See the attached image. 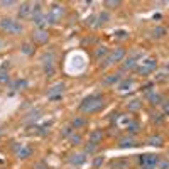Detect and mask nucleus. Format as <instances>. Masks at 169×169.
I'll list each match as a JSON object with an SVG mask.
<instances>
[{
    "mask_svg": "<svg viewBox=\"0 0 169 169\" xmlns=\"http://www.w3.org/2000/svg\"><path fill=\"white\" fill-rule=\"evenodd\" d=\"M34 39H36L37 42H46L48 41V32L46 31H37L36 34H34Z\"/></svg>",
    "mask_w": 169,
    "mask_h": 169,
    "instance_id": "11",
    "label": "nucleus"
},
{
    "mask_svg": "<svg viewBox=\"0 0 169 169\" xmlns=\"http://www.w3.org/2000/svg\"><path fill=\"white\" fill-rule=\"evenodd\" d=\"M22 53L24 54H32L34 53V48H32L31 44H22Z\"/></svg>",
    "mask_w": 169,
    "mask_h": 169,
    "instance_id": "22",
    "label": "nucleus"
},
{
    "mask_svg": "<svg viewBox=\"0 0 169 169\" xmlns=\"http://www.w3.org/2000/svg\"><path fill=\"white\" fill-rule=\"evenodd\" d=\"M105 54H107V48H105V46H101L100 49H96L95 56H96V58H101V56H105Z\"/></svg>",
    "mask_w": 169,
    "mask_h": 169,
    "instance_id": "26",
    "label": "nucleus"
},
{
    "mask_svg": "<svg viewBox=\"0 0 169 169\" xmlns=\"http://www.w3.org/2000/svg\"><path fill=\"white\" fill-rule=\"evenodd\" d=\"M19 15L21 17H32V5L31 4H22L21 7H19Z\"/></svg>",
    "mask_w": 169,
    "mask_h": 169,
    "instance_id": "8",
    "label": "nucleus"
},
{
    "mask_svg": "<svg viewBox=\"0 0 169 169\" xmlns=\"http://www.w3.org/2000/svg\"><path fill=\"white\" fill-rule=\"evenodd\" d=\"M166 34V27H156L154 29V36L156 37H161V36H164Z\"/></svg>",
    "mask_w": 169,
    "mask_h": 169,
    "instance_id": "23",
    "label": "nucleus"
},
{
    "mask_svg": "<svg viewBox=\"0 0 169 169\" xmlns=\"http://www.w3.org/2000/svg\"><path fill=\"white\" fill-rule=\"evenodd\" d=\"M103 162V159L101 157H98V159H95V166H100V164Z\"/></svg>",
    "mask_w": 169,
    "mask_h": 169,
    "instance_id": "35",
    "label": "nucleus"
},
{
    "mask_svg": "<svg viewBox=\"0 0 169 169\" xmlns=\"http://www.w3.org/2000/svg\"><path fill=\"white\" fill-rule=\"evenodd\" d=\"M0 44H2V41H0Z\"/></svg>",
    "mask_w": 169,
    "mask_h": 169,
    "instance_id": "40",
    "label": "nucleus"
},
{
    "mask_svg": "<svg viewBox=\"0 0 169 169\" xmlns=\"http://www.w3.org/2000/svg\"><path fill=\"white\" fill-rule=\"evenodd\" d=\"M39 117H41V112H39V110H34V112H31V113H29V115H27V118H26V120L27 122H29V120H36V118H39Z\"/></svg>",
    "mask_w": 169,
    "mask_h": 169,
    "instance_id": "19",
    "label": "nucleus"
},
{
    "mask_svg": "<svg viewBox=\"0 0 169 169\" xmlns=\"http://www.w3.org/2000/svg\"><path fill=\"white\" fill-rule=\"evenodd\" d=\"M118 145L120 147H129V145H134V140H130V139H120Z\"/></svg>",
    "mask_w": 169,
    "mask_h": 169,
    "instance_id": "21",
    "label": "nucleus"
},
{
    "mask_svg": "<svg viewBox=\"0 0 169 169\" xmlns=\"http://www.w3.org/2000/svg\"><path fill=\"white\" fill-rule=\"evenodd\" d=\"M73 129H74L73 125L71 127H64L63 129V135H69V137H71V135H73Z\"/></svg>",
    "mask_w": 169,
    "mask_h": 169,
    "instance_id": "27",
    "label": "nucleus"
},
{
    "mask_svg": "<svg viewBox=\"0 0 169 169\" xmlns=\"http://www.w3.org/2000/svg\"><path fill=\"white\" fill-rule=\"evenodd\" d=\"M127 130H129L130 134L137 132V130H139V123H137V122H130V123H129V127H127Z\"/></svg>",
    "mask_w": 169,
    "mask_h": 169,
    "instance_id": "20",
    "label": "nucleus"
},
{
    "mask_svg": "<svg viewBox=\"0 0 169 169\" xmlns=\"http://www.w3.org/2000/svg\"><path fill=\"white\" fill-rule=\"evenodd\" d=\"M37 169H42V162H39V164H37Z\"/></svg>",
    "mask_w": 169,
    "mask_h": 169,
    "instance_id": "38",
    "label": "nucleus"
},
{
    "mask_svg": "<svg viewBox=\"0 0 169 169\" xmlns=\"http://www.w3.org/2000/svg\"><path fill=\"white\" fill-rule=\"evenodd\" d=\"M161 142H162V139L161 137H151L147 144H151V145H161Z\"/></svg>",
    "mask_w": 169,
    "mask_h": 169,
    "instance_id": "24",
    "label": "nucleus"
},
{
    "mask_svg": "<svg viewBox=\"0 0 169 169\" xmlns=\"http://www.w3.org/2000/svg\"><path fill=\"white\" fill-rule=\"evenodd\" d=\"M84 125V120L83 118H76V120L73 122V127H83Z\"/></svg>",
    "mask_w": 169,
    "mask_h": 169,
    "instance_id": "29",
    "label": "nucleus"
},
{
    "mask_svg": "<svg viewBox=\"0 0 169 169\" xmlns=\"http://www.w3.org/2000/svg\"><path fill=\"white\" fill-rule=\"evenodd\" d=\"M134 84L132 79H125V81H122L120 84H118V90L120 91H125V90H130V86Z\"/></svg>",
    "mask_w": 169,
    "mask_h": 169,
    "instance_id": "14",
    "label": "nucleus"
},
{
    "mask_svg": "<svg viewBox=\"0 0 169 169\" xmlns=\"http://www.w3.org/2000/svg\"><path fill=\"white\" fill-rule=\"evenodd\" d=\"M0 26L4 31H7L9 34H19L22 31V27L17 24L15 21H12V19H4V21L0 22Z\"/></svg>",
    "mask_w": 169,
    "mask_h": 169,
    "instance_id": "2",
    "label": "nucleus"
},
{
    "mask_svg": "<svg viewBox=\"0 0 169 169\" xmlns=\"http://www.w3.org/2000/svg\"><path fill=\"white\" fill-rule=\"evenodd\" d=\"M68 161H69V164H73V166H81V164L86 161V152H83V154H73Z\"/></svg>",
    "mask_w": 169,
    "mask_h": 169,
    "instance_id": "7",
    "label": "nucleus"
},
{
    "mask_svg": "<svg viewBox=\"0 0 169 169\" xmlns=\"http://www.w3.org/2000/svg\"><path fill=\"white\" fill-rule=\"evenodd\" d=\"M125 56V51L122 48H118V49H115L113 53L107 58V61H105V66H110V64H113V63H118V61H122V58Z\"/></svg>",
    "mask_w": 169,
    "mask_h": 169,
    "instance_id": "4",
    "label": "nucleus"
},
{
    "mask_svg": "<svg viewBox=\"0 0 169 169\" xmlns=\"http://www.w3.org/2000/svg\"><path fill=\"white\" fill-rule=\"evenodd\" d=\"M120 79V73H117V74H112V76H108V78H105V81H103V84H115L117 81Z\"/></svg>",
    "mask_w": 169,
    "mask_h": 169,
    "instance_id": "13",
    "label": "nucleus"
},
{
    "mask_svg": "<svg viewBox=\"0 0 169 169\" xmlns=\"http://www.w3.org/2000/svg\"><path fill=\"white\" fill-rule=\"evenodd\" d=\"M154 68H156V61L154 59H145V64L139 66L137 71H139V74H149V73H152Z\"/></svg>",
    "mask_w": 169,
    "mask_h": 169,
    "instance_id": "6",
    "label": "nucleus"
},
{
    "mask_svg": "<svg viewBox=\"0 0 169 169\" xmlns=\"http://www.w3.org/2000/svg\"><path fill=\"white\" fill-rule=\"evenodd\" d=\"M105 5H108V7H118V5H120V2H118V0H107Z\"/></svg>",
    "mask_w": 169,
    "mask_h": 169,
    "instance_id": "28",
    "label": "nucleus"
},
{
    "mask_svg": "<svg viewBox=\"0 0 169 169\" xmlns=\"http://www.w3.org/2000/svg\"><path fill=\"white\" fill-rule=\"evenodd\" d=\"M101 140V132H93L91 134V137H90V144H98Z\"/></svg>",
    "mask_w": 169,
    "mask_h": 169,
    "instance_id": "16",
    "label": "nucleus"
},
{
    "mask_svg": "<svg viewBox=\"0 0 169 169\" xmlns=\"http://www.w3.org/2000/svg\"><path fill=\"white\" fill-rule=\"evenodd\" d=\"M9 83V74L4 71V73H0V84H7Z\"/></svg>",
    "mask_w": 169,
    "mask_h": 169,
    "instance_id": "25",
    "label": "nucleus"
},
{
    "mask_svg": "<svg viewBox=\"0 0 169 169\" xmlns=\"http://www.w3.org/2000/svg\"><path fill=\"white\" fill-rule=\"evenodd\" d=\"M31 154H32L31 149H29V147H24V149H21V151H19V157H21V159H26V157H29Z\"/></svg>",
    "mask_w": 169,
    "mask_h": 169,
    "instance_id": "17",
    "label": "nucleus"
},
{
    "mask_svg": "<svg viewBox=\"0 0 169 169\" xmlns=\"http://www.w3.org/2000/svg\"><path fill=\"white\" fill-rule=\"evenodd\" d=\"M61 15H63V5H53L51 7V12H49V15H48V22L54 24Z\"/></svg>",
    "mask_w": 169,
    "mask_h": 169,
    "instance_id": "5",
    "label": "nucleus"
},
{
    "mask_svg": "<svg viewBox=\"0 0 169 169\" xmlns=\"http://www.w3.org/2000/svg\"><path fill=\"white\" fill-rule=\"evenodd\" d=\"M46 73H48V76H53V73H54L53 64H48V66H46Z\"/></svg>",
    "mask_w": 169,
    "mask_h": 169,
    "instance_id": "31",
    "label": "nucleus"
},
{
    "mask_svg": "<svg viewBox=\"0 0 169 169\" xmlns=\"http://www.w3.org/2000/svg\"><path fill=\"white\" fill-rule=\"evenodd\" d=\"M100 19H101V21H107V19H108V15H107V14H101Z\"/></svg>",
    "mask_w": 169,
    "mask_h": 169,
    "instance_id": "37",
    "label": "nucleus"
},
{
    "mask_svg": "<svg viewBox=\"0 0 169 169\" xmlns=\"http://www.w3.org/2000/svg\"><path fill=\"white\" fill-rule=\"evenodd\" d=\"M135 63H137V61H135V58H129L125 63H123V69H130L132 66H135Z\"/></svg>",
    "mask_w": 169,
    "mask_h": 169,
    "instance_id": "18",
    "label": "nucleus"
},
{
    "mask_svg": "<svg viewBox=\"0 0 169 169\" xmlns=\"http://www.w3.org/2000/svg\"><path fill=\"white\" fill-rule=\"evenodd\" d=\"M159 168L161 169H169V162L168 161H162V162H159Z\"/></svg>",
    "mask_w": 169,
    "mask_h": 169,
    "instance_id": "32",
    "label": "nucleus"
},
{
    "mask_svg": "<svg viewBox=\"0 0 169 169\" xmlns=\"http://www.w3.org/2000/svg\"><path fill=\"white\" fill-rule=\"evenodd\" d=\"M164 112H166V113H168V115H169V101H168V103H166V105H164Z\"/></svg>",
    "mask_w": 169,
    "mask_h": 169,
    "instance_id": "36",
    "label": "nucleus"
},
{
    "mask_svg": "<svg viewBox=\"0 0 169 169\" xmlns=\"http://www.w3.org/2000/svg\"><path fill=\"white\" fill-rule=\"evenodd\" d=\"M157 162H159V159L156 154H144L140 157V164L144 166V169H152Z\"/></svg>",
    "mask_w": 169,
    "mask_h": 169,
    "instance_id": "3",
    "label": "nucleus"
},
{
    "mask_svg": "<svg viewBox=\"0 0 169 169\" xmlns=\"http://www.w3.org/2000/svg\"><path fill=\"white\" fill-rule=\"evenodd\" d=\"M64 90V84L59 83V84H54L53 88L49 90V96H56V95H61V91Z\"/></svg>",
    "mask_w": 169,
    "mask_h": 169,
    "instance_id": "10",
    "label": "nucleus"
},
{
    "mask_svg": "<svg viewBox=\"0 0 169 169\" xmlns=\"http://www.w3.org/2000/svg\"><path fill=\"white\" fill-rule=\"evenodd\" d=\"M69 140H71V144H79V140H81V137H79V135H71V137H69Z\"/></svg>",
    "mask_w": 169,
    "mask_h": 169,
    "instance_id": "30",
    "label": "nucleus"
},
{
    "mask_svg": "<svg viewBox=\"0 0 169 169\" xmlns=\"http://www.w3.org/2000/svg\"><path fill=\"white\" fill-rule=\"evenodd\" d=\"M127 108L129 110H139L140 108V100H130L127 103Z\"/></svg>",
    "mask_w": 169,
    "mask_h": 169,
    "instance_id": "15",
    "label": "nucleus"
},
{
    "mask_svg": "<svg viewBox=\"0 0 169 169\" xmlns=\"http://www.w3.org/2000/svg\"><path fill=\"white\" fill-rule=\"evenodd\" d=\"M15 2H12V0H5V2H2V5L4 7H10V5H14Z\"/></svg>",
    "mask_w": 169,
    "mask_h": 169,
    "instance_id": "33",
    "label": "nucleus"
},
{
    "mask_svg": "<svg viewBox=\"0 0 169 169\" xmlns=\"http://www.w3.org/2000/svg\"><path fill=\"white\" fill-rule=\"evenodd\" d=\"M2 135H4V130H2V129H0V139H2Z\"/></svg>",
    "mask_w": 169,
    "mask_h": 169,
    "instance_id": "39",
    "label": "nucleus"
},
{
    "mask_svg": "<svg viewBox=\"0 0 169 169\" xmlns=\"http://www.w3.org/2000/svg\"><path fill=\"white\" fill-rule=\"evenodd\" d=\"M103 105V101H101V96H88V98H84L81 101V105H79V110L84 112V113H91V112L98 110L101 108Z\"/></svg>",
    "mask_w": 169,
    "mask_h": 169,
    "instance_id": "1",
    "label": "nucleus"
},
{
    "mask_svg": "<svg viewBox=\"0 0 169 169\" xmlns=\"http://www.w3.org/2000/svg\"><path fill=\"white\" fill-rule=\"evenodd\" d=\"M115 34H117V37H125V36H127V32H125V31H117Z\"/></svg>",
    "mask_w": 169,
    "mask_h": 169,
    "instance_id": "34",
    "label": "nucleus"
},
{
    "mask_svg": "<svg viewBox=\"0 0 169 169\" xmlns=\"http://www.w3.org/2000/svg\"><path fill=\"white\" fill-rule=\"evenodd\" d=\"M32 22H34L36 26L44 27V24H46V17H44V14H41V12H37V14H32Z\"/></svg>",
    "mask_w": 169,
    "mask_h": 169,
    "instance_id": "9",
    "label": "nucleus"
},
{
    "mask_svg": "<svg viewBox=\"0 0 169 169\" xmlns=\"http://www.w3.org/2000/svg\"><path fill=\"white\" fill-rule=\"evenodd\" d=\"M27 84H29V83H27L26 79H17V81L10 83V86L14 88V90H22V88H26Z\"/></svg>",
    "mask_w": 169,
    "mask_h": 169,
    "instance_id": "12",
    "label": "nucleus"
}]
</instances>
